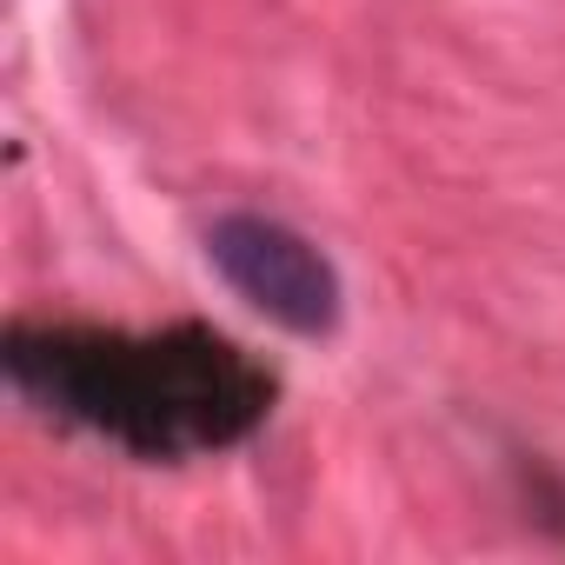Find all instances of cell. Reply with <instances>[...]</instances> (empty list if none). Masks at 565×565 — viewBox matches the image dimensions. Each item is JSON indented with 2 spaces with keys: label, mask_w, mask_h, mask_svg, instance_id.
I'll return each instance as SVG.
<instances>
[{
  "label": "cell",
  "mask_w": 565,
  "mask_h": 565,
  "mask_svg": "<svg viewBox=\"0 0 565 565\" xmlns=\"http://www.w3.org/2000/svg\"><path fill=\"white\" fill-rule=\"evenodd\" d=\"M206 259L253 313L287 327L294 340H327L347 313V287H340L333 259L287 220L220 213L206 226Z\"/></svg>",
  "instance_id": "obj_2"
},
{
  "label": "cell",
  "mask_w": 565,
  "mask_h": 565,
  "mask_svg": "<svg viewBox=\"0 0 565 565\" xmlns=\"http://www.w3.org/2000/svg\"><path fill=\"white\" fill-rule=\"evenodd\" d=\"M0 366L47 419H67L134 459L226 452L273 413V373L213 327H14Z\"/></svg>",
  "instance_id": "obj_1"
}]
</instances>
